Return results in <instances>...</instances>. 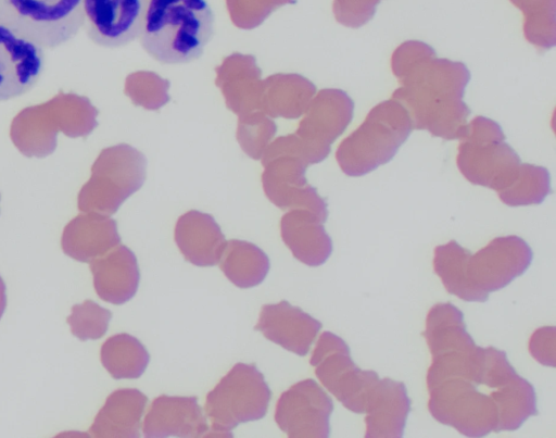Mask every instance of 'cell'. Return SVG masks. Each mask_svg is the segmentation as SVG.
Here are the masks:
<instances>
[{"label": "cell", "mask_w": 556, "mask_h": 438, "mask_svg": "<svg viewBox=\"0 0 556 438\" xmlns=\"http://www.w3.org/2000/svg\"><path fill=\"white\" fill-rule=\"evenodd\" d=\"M424 336L431 353L428 409L438 422L464 436L482 437L516 430L538 414L532 385L517 374L504 351L475 343L455 305L434 304Z\"/></svg>", "instance_id": "obj_1"}, {"label": "cell", "mask_w": 556, "mask_h": 438, "mask_svg": "<svg viewBox=\"0 0 556 438\" xmlns=\"http://www.w3.org/2000/svg\"><path fill=\"white\" fill-rule=\"evenodd\" d=\"M391 71L400 83L392 99L406 110L413 129L445 140L463 137L470 113L463 101L470 79L464 63L438 58L426 42L407 40L393 51Z\"/></svg>", "instance_id": "obj_2"}, {"label": "cell", "mask_w": 556, "mask_h": 438, "mask_svg": "<svg viewBox=\"0 0 556 438\" xmlns=\"http://www.w3.org/2000/svg\"><path fill=\"white\" fill-rule=\"evenodd\" d=\"M311 364L323 386L344 408L365 414V437H402L410 409L406 387L374 371L361 370L342 338L324 331L312 353Z\"/></svg>", "instance_id": "obj_3"}, {"label": "cell", "mask_w": 556, "mask_h": 438, "mask_svg": "<svg viewBox=\"0 0 556 438\" xmlns=\"http://www.w3.org/2000/svg\"><path fill=\"white\" fill-rule=\"evenodd\" d=\"M532 256L528 243L515 235L496 237L476 253L450 240L435 247L433 271L450 293L468 302H484L490 292L521 276Z\"/></svg>", "instance_id": "obj_4"}, {"label": "cell", "mask_w": 556, "mask_h": 438, "mask_svg": "<svg viewBox=\"0 0 556 438\" xmlns=\"http://www.w3.org/2000/svg\"><path fill=\"white\" fill-rule=\"evenodd\" d=\"M215 33L207 0H149L139 42L161 64L198 60Z\"/></svg>", "instance_id": "obj_5"}, {"label": "cell", "mask_w": 556, "mask_h": 438, "mask_svg": "<svg viewBox=\"0 0 556 438\" xmlns=\"http://www.w3.org/2000/svg\"><path fill=\"white\" fill-rule=\"evenodd\" d=\"M413 130L403 105L394 99L376 104L340 145L337 159L349 176H363L393 159Z\"/></svg>", "instance_id": "obj_6"}, {"label": "cell", "mask_w": 556, "mask_h": 438, "mask_svg": "<svg viewBox=\"0 0 556 438\" xmlns=\"http://www.w3.org/2000/svg\"><path fill=\"white\" fill-rule=\"evenodd\" d=\"M459 141L456 163L469 183L501 193L516 179L520 158L505 142L502 127L495 121L476 116L466 124Z\"/></svg>", "instance_id": "obj_7"}, {"label": "cell", "mask_w": 556, "mask_h": 438, "mask_svg": "<svg viewBox=\"0 0 556 438\" xmlns=\"http://www.w3.org/2000/svg\"><path fill=\"white\" fill-rule=\"evenodd\" d=\"M271 393L254 364L237 363L207 393L204 405L210 435L231 436L241 423L265 416Z\"/></svg>", "instance_id": "obj_8"}, {"label": "cell", "mask_w": 556, "mask_h": 438, "mask_svg": "<svg viewBox=\"0 0 556 438\" xmlns=\"http://www.w3.org/2000/svg\"><path fill=\"white\" fill-rule=\"evenodd\" d=\"M0 14L43 49L72 40L84 26V0H1Z\"/></svg>", "instance_id": "obj_9"}, {"label": "cell", "mask_w": 556, "mask_h": 438, "mask_svg": "<svg viewBox=\"0 0 556 438\" xmlns=\"http://www.w3.org/2000/svg\"><path fill=\"white\" fill-rule=\"evenodd\" d=\"M333 403L327 392L313 379L301 380L279 397L275 421L291 438L329 436V418Z\"/></svg>", "instance_id": "obj_10"}, {"label": "cell", "mask_w": 556, "mask_h": 438, "mask_svg": "<svg viewBox=\"0 0 556 438\" xmlns=\"http://www.w3.org/2000/svg\"><path fill=\"white\" fill-rule=\"evenodd\" d=\"M45 49L0 14V101L30 91L45 68Z\"/></svg>", "instance_id": "obj_11"}, {"label": "cell", "mask_w": 556, "mask_h": 438, "mask_svg": "<svg viewBox=\"0 0 556 438\" xmlns=\"http://www.w3.org/2000/svg\"><path fill=\"white\" fill-rule=\"evenodd\" d=\"M149 0H84V29L104 48L125 47L139 38Z\"/></svg>", "instance_id": "obj_12"}, {"label": "cell", "mask_w": 556, "mask_h": 438, "mask_svg": "<svg viewBox=\"0 0 556 438\" xmlns=\"http://www.w3.org/2000/svg\"><path fill=\"white\" fill-rule=\"evenodd\" d=\"M146 437H201L210 427L195 397L162 395L149 406L142 424Z\"/></svg>", "instance_id": "obj_13"}, {"label": "cell", "mask_w": 556, "mask_h": 438, "mask_svg": "<svg viewBox=\"0 0 556 438\" xmlns=\"http://www.w3.org/2000/svg\"><path fill=\"white\" fill-rule=\"evenodd\" d=\"M254 328L268 340L303 356L309 351L321 323L300 308L282 300L263 305Z\"/></svg>", "instance_id": "obj_14"}, {"label": "cell", "mask_w": 556, "mask_h": 438, "mask_svg": "<svg viewBox=\"0 0 556 438\" xmlns=\"http://www.w3.org/2000/svg\"><path fill=\"white\" fill-rule=\"evenodd\" d=\"M90 271L94 290L103 301L123 304L137 292L140 279L137 259L124 245L92 260Z\"/></svg>", "instance_id": "obj_15"}, {"label": "cell", "mask_w": 556, "mask_h": 438, "mask_svg": "<svg viewBox=\"0 0 556 438\" xmlns=\"http://www.w3.org/2000/svg\"><path fill=\"white\" fill-rule=\"evenodd\" d=\"M147 403V396L138 389L113 391L96 415L89 434L100 438L139 437Z\"/></svg>", "instance_id": "obj_16"}, {"label": "cell", "mask_w": 556, "mask_h": 438, "mask_svg": "<svg viewBox=\"0 0 556 438\" xmlns=\"http://www.w3.org/2000/svg\"><path fill=\"white\" fill-rule=\"evenodd\" d=\"M175 241L185 259L197 266L218 264L226 240L212 218L190 213L175 229Z\"/></svg>", "instance_id": "obj_17"}, {"label": "cell", "mask_w": 556, "mask_h": 438, "mask_svg": "<svg viewBox=\"0 0 556 438\" xmlns=\"http://www.w3.org/2000/svg\"><path fill=\"white\" fill-rule=\"evenodd\" d=\"M113 221L78 218L68 224L62 236L64 253L79 262H91L119 245Z\"/></svg>", "instance_id": "obj_18"}, {"label": "cell", "mask_w": 556, "mask_h": 438, "mask_svg": "<svg viewBox=\"0 0 556 438\" xmlns=\"http://www.w3.org/2000/svg\"><path fill=\"white\" fill-rule=\"evenodd\" d=\"M318 217L287 216L281 238L293 256L308 266H319L330 256L332 243Z\"/></svg>", "instance_id": "obj_19"}, {"label": "cell", "mask_w": 556, "mask_h": 438, "mask_svg": "<svg viewBox=\"0 0 556 438\" xmlns=\"http://www.w3.org/2000/svg\"><path fill=\"white\" fill-rule=\"evenodd\" d=\"M218 263L225 276L239 288L257 286L270 267L268 256L262 249L237 239L226 241Z\"/></svg>", "instance_id": "obj_20"}, {"label": "cell", "mask_w": 556, "mask_h": 438, "mask_svg": "<svg viewBox=\"0 0 556 438\" xmlns=\"http://www.w3.org/2000/svg\"><path fill=\"white\" fill-rule=\"evenodd\" d=\"M100 356L102 365L115 379L139 378L150 361L146 347L125 333L108 338L101 347Z\"/></svg>", "instance_id": "obj_21"}, {"label": "cell", "mask_w": 556, "mask_h": 438, "mask_svg": "<svg viewBox=\"0 0 556 438\" xmlns=\"http://www.w3.org/2000/svg\"><path fill=\"white\" fill-rule=\"evenodd\" d=\"M523 14V35L540 50L556 43V0H509Z\"/></svg>", "instance_id": "obj_22"}, {"label": "cell", "mask_w": 556, "mask_h": 438, "mask_svg": "<svg viewBox=\"0 0 556 438\" xmlns=\"http://www.w3.org/2000/svg\"><path fill=\"white\" fill-rule=\"evenodd\" d=\"M549 190L551 178L545 167L521 163L516 179L498 197L509 207L532 205L543 202Z\"/></svg>", "instance_id": "obj_23"}, {"label": "cell", "mask_w": 556, "mask_h": 438, "mask_svg": "<svg viewBox=\"0 0 556 438\" xmlns=\"http://www.w3.org/2000/svg\"><path fill=\"white\" fill-rule=\"evenodd\" d=\"M111 317V311L92 300H86L72 306L67 323L72 334L78 339H99L106 333Z\"/></svg>", "instance_id": "obj_24"}, {"label": "cell", "mask_w": 556, "mask_h": 438, "mask_svg": "<svg viewBox=\"0 0 556 438\" xmlns=\"http://www.w3.org/2000/svg\"><path fill=\"white\" fill-rule=\"evenodd\" d=\"M380 0H333V13L339 23L358 28L375 15Z\"/></svg>", "instance_id": "obj_25"}, {"label": "cell", "mask_w": 556, "mask_h": 438, "mask_svg": "<svg viewBox=\"0 0 556 438\" xmlns=\"http://www.w3.org/2000/svg\"><path fill=\"white\" fill-rule=\"evenodd\" d=\"M555 328L543 327L536 329L529 341V351L534 359L545 365L554 366Z\"/></svg>", "instance_id": "obj_26"}, {"label": "cell", "mask_w": 556, "mask_h": 438, "mask_svg": "<svg viewBox=\"0 0 556 438\" xmlns=\"http://www.w3.org/2000/svg\"><path fill=\"white\" fill-rule=\"evenodd\" d=\"M7 306V296H5V285L3 279L0 276V318Z\"/></svg>", "instance_id": "obj_27"}, {"label": "cell", "mask_w": 556, "mask_h": 438, "mask_svg": "<svg viewBox=\"0 0 556 438\" xmlns=\"http://www.w3.org/2000/svg\"><path fill=\"white\" fill-rule=\"evenodd\" d=\"M0 4H1V0H0Z\"/></svg>", "instance_id": "obj_28"}]
</instances>
